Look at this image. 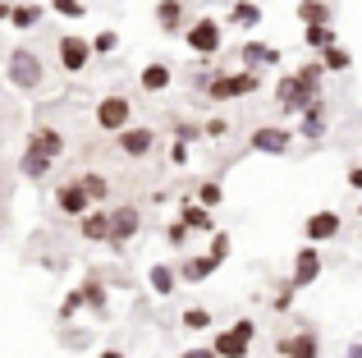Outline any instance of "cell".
I'll return each mask as SVG.
<instances>
[{"instance_id": "39", "label": "cell", "mask_w": 362, "mask_h": 358, "mask_svg": "<svg viewBox=\"0 0 362 358\" xmlns=\"http://www.w3.org/2000/svg\"><path fill=\"white\" fill-rule=\"evenodd\" d=\"M165 239L175 243V248H184V239H188V225H184V221H175V225L165 230Z\"/></svg>"}, {"instance_id": "31", "label": "cell", "mask_w": 362, "mask_h": 358, "mask_svg": "<svg viewBox=\"0 0 362 358\" xmlns=\"http://www.w3.org/2000/svg\"><path fill=\"white\" fill-rule=\"evenodd\" d=\"M78 179H83V188H88L92 202H106V197H110V179L101 175V171H88V175H78Z\"/></svg>"}, {"instance_id": "47", "label": "cell", "mask_w": 362, "mask_h": 358, "mask_svg": "<svg viewBox=\"0 0 362 358\" xmlns=\"http://www.w3.org/2000/svg\"><path fill=\"white\" fill-rule=\"evenodd\" d=\"M101 358H124V354L119 350H101Z\"/></svg>"}, {"instance_id": "7", "label": "cell", "mask_w": 362, "mask_h": 358, "mask_svg": "<svg viewBox=\"0 0 362 358\" xmlns=\"http://www.w3.org/2000/svg\"><path fill=\"white\" fill-rule=\"evenodd\" d=\"M142 230V212L138 207H115V212H110V234H106V243L110 248H129L133 243V234Z\"/></svg>"}, {"instance_id": "1", "label": "cell", "mask_w": 362, "mask_h": 358, "mask_svg": "<svg viewBox=\"0 0 362 358\" xmlns=\"http://www.w3.org/2000/svg\"><path fill=\"white\" fill-rule=\"evenodd\" d=\"M321 79H326L321 60L298 64L293 74H284V79L275 83V106H280V115H303V110L321 97Z\"/></svg>"}, {"instance_id": "45", "label": "cell", "mask_w": 362, "mask_h": 358, "mask_svg": "<svg viewBox=\"0 0 362 358\" xmlns=\"http://www.w3.org/2000/svg\"><path fill=\"white\" fill-rule=\"evenodd\" d=\"M349 358H362V340H354V345H349Z\"/></svg>"}, {"instance_id": "5", "label": "cell", "mask_w": 362, "mask_h": 358, "mask_svg": "<svg viewBox=\"0 0 362 358\" xmlns=\"http://www.w3.org/2000/svg\"><path fill=\"white\" fill-rule=\"evenodd\" d=\"M184 42H188V51H197L202 60H211V55L225 46V33H221V23H216V18H197V23L184 28Z\"/></svg>"}, {"instance_id": "34", "label": "cell", "mask_w": 362, "mask_h": 358, "mask_svg": "<svg viewBox=\"0 0 362 358\" xmlns=\"http://www.w3.org/2000/svg\"><path fill=\"white\" fill-rule=\"evenodd\" d=\"M221 197H225V188L216 184V179H206V184H197V202H202V207H221Z\"/></svg>"}, {"instance_id": "17", "label": "cell", "mask_w": 362, "mask_h": 358, "mask_svg": "<svg viewBox=\"0 0 362 358\" xmlns=\"http://www.w3.org/2000/svg\"><path fill=\"white\" fill-rule=\"evenodd\" d=\"M179 221L188 225V234H216V216H211V207H202V202H184L179 207Z\"/></svg>"}, {"instance_id": "35", "label": "cell", "mask_w": 362, "mask_h": 358, "mask_svg": "<svg viewBox=\"0 0 362 358\" xmlns=\"http://www.w3.org/2000/svg\"><path fill=\"white\" fill-rule=\"evenodd\" d=\"M51 9L60 18H83V14H88V5H83V0H51Z\"/></svg>"}, {"instance_id": "16", "label": "cell", "mask_w": 362, "mask_h": 358, "mask_svg": "<svg viewBox=\"0 0 362 358\" xmlns=\"http://www.w3.org/2000/svg\"><path fill=\"white\" fill-rule=\"evenodd\" d=\"M298 134L308 138V143H321V138H326V101H321V97L298 115Z\"/></svg>"}, {"instance_id": "29", "label": "cell", "mask_w": 362, "mask_h": 358, "mask_svg": "<svg viewBox=\"0 0 362 358\" xmlns=\"http://www.w3.org/2000/svg\"><path fill=\"white\" fill-rule=\"evenodd\" d=\"M303 42H308L312 46V51H326V46H335L339 42V37H335V28H330V23H317V28H308V33H303Z\"/></svg>"}, {"instance_id": "32", "label": "cell", "mask_w": 362, "mask_h": 358, "mask_svg": "<svg viewBox=\"0 0 362 358\" xmlns=\"http://www.w3.org/2000/svg\"><path fill=\"white\" fill-rule=\"evenodd\" d=\"M179 322H184V331H206V326H211V313H206V308H184Z\"/></svg>"}, {"instance_id": "21", "label": "cell", "mask_w": 362, "mask_h": 358, "mask_svg": "<svg viewBox=\"0 0 362 358\" xmlns=\"http://www.w3.org/2000/svg\"><path fill=\"white\" fill-rule=\"evenodd\" d=\"M51 156H46V152H37V147L33 143H23V161H18V171H23V179H37V184H42V179L46 175H51Z\"/></svg>"}, {"instance_id": "44", "label": "cell", "mask_w": 362, "mask_h": 358, "mask_svg": "<svg viewBox=\"0 0 362 358\" xmlns=\"http://www.w3.org/2000/svg\"><path fill=\"white\" fill-rule=\"evenodd\" d=\"M179 358H216V350H211V345H206V350H184Z\"/></svg>"}, {"instance_id": "38", "label": "cell", "mask_w": 362, "mask_h": 358, "mask_svg": "<svg viewBox=\"0 0 362 358\" xmlns=\"http://www.w3.org/2000/svg\"><path fill=\"white\" fill-rule=\"evenodd\" d=\"M202 134H206V138H225V134H230V120H221V115H216V120H206V129H202Z\"/></svg>"}, {"instance_id": "48", "label": "cell", "mask_w": 362, "mask_h": 358, "mask_svg": "<svg viewBox=\"0 0 362 358\" xmlns=\"http://www.w3.org/2000/svg\"><path fill=\"white\" fill-rule=\"evenodd\" d=\"M358 216H362V207H358Z\"/></svg>"}, {"instance_id": "43", "label": "cell", "mask_w": 362, "mask_h": 358, "mask_svg": "<svg viewBox=\"0 0 362 358\" xmlns=\"http://www.w3.org/2000/svg\"><path fill=\"white\" fill-rule=\"evenodd\" d=\"M349 188H358V193H362V166H349Z\"/></svg>"}, {"instance_id": "22", "label": "cell", "mask_w": 362, "mask_h": 358, "mask_svg": "<svg viewBox=\"0 0 362 358\" xmlns=\"http://www.w3.org/2000/svg\"><path fill=\"white\" fill-rule=\"evenodd\" d=\"M147 285H151V294H175V285H179V271L175 267H165V262H156V267L147 271Z\"/></svg>"}, {"instance_id": "9", "label": "cell", "mask_w": 362, "mask_h": 358, "mask_svg": "<svg viewBox=\"0 0 362 358\" xmlns=\"http://www.w3.org/2000/svg\"><path fill=\"white\" fill-rule=\"evenodd\" d=\"M55 207H60V216H88L92 212V197H88V188H83V179L74 175V179H64L60 188H55Z\"/></svg>"}, {"instance_id": "20", "label": "cell", "mask_w": 362, "mask_h": 358, "mask_svg": "<svg viewBox=\"0 0 362 358\" xmlns=\"http://www.w3.org/2000/svg\"><path fill=\"white\" fill-rule=\"evenodd\" d=\"M156 23H160V33L184 37V0H160L156 5Z\"/></svg>"}, {"instance_id": "33", "label": "cell", "mask_w": 362, "mask_h": 358, "mask_svg": "<svg viewBox=\"0 0 362 358\" xmlns=\"http://www.w3.org/2000/svg\"><path fill=\"white\" fill-rule=\"evenodd\" d=\"M230 248H234V243H230V234H225V230H216V234H211V253H206V258H211L216 267H225V258H230Z\"/></svg>"}, {"instance_id": "40", "label": "cell", "mask_w": 362, "mask_h": 358, "mask_svg": "<svg viewBox=\"0 0 362 358\" xmlns=\"http://www.w3.org/2000/svg\"><path fill=\"white\" fill-rule=\"evenodd\" d=\"M197 134H202L197 125H175V143H197Z\"/></svg>"}, {"instance_id": "37", "label": "cell", "mask_w": 362, "mask_h": 358, "mask_svg": "<svg viewBox=\"0 0 362 358\" xmlns=\"http://www.w3.org/2000/svg\"><path fill=\"white\" fill-rule=\"evenodd\" d=\"M119 46V33H97V42H92V51H101V55H110Z\"/></svg>"}, {"instance_id": "30", "label": "cell", "mask_w": 362, "mask_h": 358, "mask_svg": "<svg viewBox=\"0 0 362 358\" xmlns=\"http://www.w3.org/2000/svg\"><path fill=\"white\" fill-rule=\"evenodd\" d=\"M83 308H92V313H106V285L101 280H83Z\"/></svg>"}, {"instance_id": "42", "label": "cell", "mask_w": 362, "mask_h": 358, "mask_svg": "<svg viewBox=\"0 0 362 358\" xmlns=\"http://www.w3.org/2000/svg\"><path fill=\"white\" fill-rule=\"evenodd\" d=\"M170 161L184 166V161H188V143H170Z\"/></svg>"}, {"instance_id": "2", "label": "cell", "mask_w": 362, "mask_h": 358, "mask_svg": "<svg viewBox=\"0 0 362 358\" xmlns=\"http://www.w3.org/2000/svg\"><path fill=\"white\" fill-rule=\"evenodd\" d=\"M5 79L14 83L18 92H37V88H42V79H46L42 55H37L33 46H14V51H9V60H5Z\"/></svg>"}, {"instance_id": "3", "label": "cell", "mask_w": 362, "mask_h": 358, "mask_svg": "<svg viewBox=\"0 0 362 358\" xmlns=\"http://www.w3.org/2000/svg\"><path fill=\"white\" fill-rule=\"evenodd\" d=\"M257 88H262V74H257V69H234V74L216 69V74H211V83H206V101H234V97H252Z\"/></svg>"}, {"instance_id": "46", "label": "cell", "mask_w": 362, "mask_h": 358, "mask_svg": "<svg viewBox=\"0 0 362 358\" xmlns=\"http://www.w3.org/2000/svg\"><path fill=\"white\" fill-rule=\"evenodd\" d=\"M9 9H14V5H9V0H0V23H5V18H9Z\"/></svg>"}, {"instance_id": "10", "label": "cell", "mask_w": 362, "mask_h": 358, "mask_svg": "<svg viewBox=\"0 0 362 358\" xmlns=\"http://www.w3.org/2000/svg\"><path fill=\"white\" fill-rule=\"evenodd\" d=\"M275 354L280 358H321V335L312 331V326H303V331H293V335H280V340H275Z\"/></svg>"}, {"instance_id": "13", "label": "cell", "mask_w": 362, "mask_h": 358, "mask_svg": "<svg viewBox=\"0 0 362 358\" xmlns=\"http://www.w3.org/2000/svg\"><path fill=\"white\" fill-rule=\"evenodd\" d=\"M115 147L129 161H142V156H151V147H156V129H119Z\"/></svg>"}, {"instance_id": "19", "label": "cell", "mask_w": 362, "mask_h": 358, "mask_svg": "<svg viewBox=\"0 0 362 358\" xmlns=\"http://www.w3.org/2000/svg\"><path fill=\"white\" fill-rule=\"evenodd\" d=\"M239 60H243V69H257V74H262V64H280V51H275V46H266V42H243L239 46Z\"/></svg>"}, {"instance_id": "36", "label": "cell", "mask_w": 362, "mask_h": 358, "mask_svg": "<svg viewBox=\"0 0 362 358\" xmlns=\"http://www.w3.org/2000/svg\"><path fill=\"white\" fill-rule=\"evenodd\" d=\"M78 308H83V289H69V294H64V304H60V317L69 322V317L78 313Z\"/></svg>"}, {"instance_id": "4", "label": "cell", "mask_w": 362, "mask_h": 358, "mask_svg": "<svg viewBox=\"0 0 362 358\" xmlns=\"http://www.w3.org/2000/svg\"><path fill=\"white\" fill-rule=\"evenodd\" d=\"M252 340H257V322H247V317H239L234 326H225V331L211 340V350H216V358H247V350H252Z\"/></svg>"}, {"instance_id": "25", "label": "cell", "mask_w": 362, "mask_h": 358, "mask_svg": "<svg viewBox=\"0 0 362 358\" xmlns=\"http://www.w3.org/2000/svg\"><path fill=\"white\" fill-rule=\"evenodd\" d=\"M230 23L234 28H257V23H262V5H252V0H234V5H230Z\"/></svg>"}, {"instance_id": "41", "label": "cell", "mask_w": 362, "mask_h": 358, "mask_svg": "<svg viewBox=\"0 0 362 358\" xmlns=\"http://www.w3.org/2000/svg\"><path fill=\"white\" fill-rule=\"evenodd\" d=\"M271 304H275V313H284V308L293 304V285H280V294H275Z\"/></svg>"}, {"instance_id": "14", "label": "cell", "mask_w": 362, "mask_h": 358, "mask_svg": "<svg viewBox=\"0 0 362 358\" xmlns=\"http://www.w3.org/2000/svg\"><path fill=\"white\" fill-rule=\"evenodd\" d=\"M339 230H344V216H339V212H317V216L303 221L308 243H330V239H339Z\"/></svg>"}, {"instance_id": "11", "label": "cell", "mask_w": 362, "mask_h": 358, "mask_svg": "<svg viewBox=\"0 0 362 358\" xmlns=\"http://www.w3.org/2000/svg\"><path fill=\"white\" fill-rule=\"evenodd\" d=\"M321 253H317V243H303L298 253H293V276H289V285L293 289H308V285H317V276H321Z\"/></svg>"}, {"instance_id": "8", "label": "cell", "mask_w": 362, "mask_h": 358, "mask_svg": "<svg viewBox=\"0 0 362 358\" xmlns=\"http://www.w3.org/2000/svg\"><path fill=\"white\" fill-rule=\"evenodd\" d=\"M55 55H60V69L64 74H83V69H88V60H92V42H88V37H78V33H64L60 46H55Z\"/></svg>"}, {"instance_id": "28", "label": "cell", "mask_w": 362, "mask_h": 358, "mask_svg": "<svg viewBox=\"0 0 362 358\" xmlns=\"http://www.w3.org/2000/svg\"><path fill=\"white\" fill-rule=\"evenodd\" d=\"M9 23H14L18 33L37 28V23H42V5H14V9H9Z\"/></svg>"}, {"instance_id": "23", "label": "cell", "mask_w": 362, "mask_h": 358, "mask_svg": "<svg viewBox=\"0 0 362 358\" xmlns=\"http://www.w3.org/2000/svg\"><path fill=\"white\" fill-rule=\"evenodd\" d=\"M170 79H175V74H170V64H160V60H151L147 69L138 74L142 92H165V88H170Z\"/></svg>"}, {"instance_id": "26", "label": "cell", "mask_w": 362, "mask_h": 358, "mask_svg": "<svg viewBox=\"0 0 362 358\" xmlns=\"http://www.w3.org/2000/svg\"><path fill=\"white\" fill-rule=\"evenodd\" d=\"M298 18H303V28L330 23V5H326V0H298Z\"/></svg>"}, {"instance_id": "6", "label": "cell", "mask_w": 362, "mask_h": 358, "mask_svg": "<svg viewBox=\"0 0 362 358\" xmlns=\"http://www.w3.org/2000/svg\"><path fill=\"white\" fill-rule=\"evenodd\" d=\"M133 120V101L124 97V92H110V97L97 101V125L106 129V134H119V129H129Z\"/></svg>"}, {"instance_id": "27", "label": "cell", "mask_w": 362, "mask_h": 358, "mask_svg": "<svg viewBox=\"0 0 362 358\" xmlns=\"http://www.w3.org/2000/svg\"><path fill=\"white\" fill-rule=\"evenodd\" d=\"M349 64H354V55H349L344 51V46H326V51H321V69H326V74H344L349 69Z\"/></svg>"}, {"instance_id": "24", "label": "cell", "mask_w": 362, "mask_h": 358, "mask_svg": "<svg viewBox=\"0 0 362 358\" xmlns=\"http://www.w3.org/2000/svg\"><path fill=\"white\" fill-rule=\"evenodd\" d=\"M175 271H179V280H188V285H197V280H206V276L216 271V262H211V258L202 253V258H184V262H179Z\"/></svg>"}, {"instance_id": "18", "label": "cell", "mask_w": 362, "mask_h": 358, "mask_svg": "<svg viewBox=\"0 0 362 358\" xmlns=\"http://www.w3.org/2000/svg\"><path fill=\"white\" fill-rule=\"evenodd\" d=\"M78 234H83L88 243H106V234H110V212L92 207L88 216H78Z\"/></svg>"}, {"instance_id": "12", "label": "cell", "mask_w": 362, "mask_h": 358, "mask_svg": "<svg viewBox=\"0 0 362 358\" xmlns=\"http://www.w3.org/2000/svg\"><path fill=\"white\" fill-rule=\"evenodd\" d=\"M289 143H293V134H289V129H280V125H262V129H252V138H247V147L262 152V156H284V152H289Z\"/></svg>"}, {"instance_id": "15", "label": "cell", "mask_w": 362, "mask_h": 358, "mask_svg": "<svg viewBox=\"0 0 362 358\" xmlns=\"http://www.w3.org/2000/svg\"><path fill=\"white\" fill-rule=\"evenodd\" d=\"M28 143H33L37 152H46L51 161H60V156H64V134L55 125H42V120H37V129L28 134Z\"/></svg>"}]
</instances>
